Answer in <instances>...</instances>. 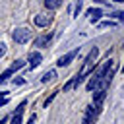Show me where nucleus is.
I'll return each mask as SVG.
<instances>
[{
  "instance_id": "1",
  "label": "nucleus",
  "mask_w": 124,
  "mask_h": 124,
  "mask_svg": "<svg viewBox=\"0 0 124 124\" xmlns=\"http://www.w3.org/2000/svg\"><path fill=\"white\" fill-rule=\"evenodd\" d=\"M12 37H14V41H16V43L23 45V43H27V41L31 39V31H29V29H25V27H19V29H16V31L12 33Z\"/></svg>"
},
{
  "instance_id": "2",
  "label": "nucleus",
  "mask_w": 124,
  "mask_h": 124,
  "mask_svg": "<svg viewBox=\"0 0 124 124\" xmlns=\"http://www.w3.org/2000/svg\"><path fill=\"white\" fill-rule=\"evenodd\" d=\"M23 64H25L23 60H16V62H14V64H12V66H10V68H8L6 72H2V74H0V83H4V81H8V78H10V76H12V74H14L16 70H19V68H23Z\"/></svg>"
},
{
  "instance_id": "3",
  "label": "nucleus",
  "mask_w": 124,
  "mask_h": 124,
  "mask_svg": "<svg viewBox=\"0 0 124 124\" xmlns=\"http://www.w3.org/2000/svg\"><path fill=\"white\" fill-rule=\"evenodd\" d=\"M35 25L37 27H46V25H50V21H52V16L50 14H39V16H35Z\"/></svg>"
},
{
  "instance_id": "4",
  "label": "nucleus",
  "mask_w": 124,
  "mask_h": 124,
  "mask_svg": "<svg viewBox=\"0 0 124 124\" xmlns=\"http://www.w3.org/2000/svg\"><path fill=\"white\" fill-rule=\"evenodd\" d=\"M78 50H79V48H74V50L66 52L64 56H60V58H58V62H56V64H58V66H68V64H70L76 56H78Z\"/></svg>"
},
{
  "instance_id": "5",
  "label": "nucleus",
  "mask_w": 124,
  "mask_h": 124,
  "mask_svg": "<svg viewBox=\"0 0 124 124\" xmlns=\"http://www.w3.org/2000/svg\"><path fill=\"white\" fill-rule=\"evenodd\" d=\"M105 97H107V89H95L93 91V103L95 105H101L105 101Z\"/></svg>"
},
{
  "instance_id": "6",
  "label": "nucleus",
  "mask_w": 124,
  "mask_h": 124,
  "mask_svg": "<svg viewBox=\"0 0 124 124\" xmlns=\"http://www.w3.org/2000/svg\"><path fill=\"white\" fill-rule=\"evenodd\" d=\"M41 60H43L41 52H37V50H35V52H31V54H29V66H31V68H37V66L41 64Z\"/></svg>"
},
{
  "instance_id": "7",
  "label": "nucleus",
  "mask_w": 124,
  "mask_h": 124,
  "mask_svg": "<svg viewBox=\"0 0 124 124\" xmlns=\"http://www.w3.org/2000/svg\"><path fill=\"white\" fill-rule=\"evenodd\" d=\"M52 41V33H46V35H41L39 39H35V46H45Z\"/></svg>"
},
{
  "instance_id": "8",
  "label": "nucleus",
  "mask_w": 124,
  "mask_h": 124,
  "mask_svg": "<svg viewBox=\"0 0 124 124\" xmlns=\"http://www.w3.org/2000/svg\"><path fill=\"white\" fill-rule=\"evenodd\" d=\"M62 6V0H45V8L46 10H56Z\"/></svg>"
},
{
  "instance_id": "9",
  "label": "nucleus",
  "mask_w": 124,
  "mask_h": 124,
  "mask_svg": "<svg viewBox=\"0 0 124 124\" xmlns=\"http://www.w3.org/2000/svg\"><path fill=\"white\" fill-rule=\"evenodd\" d=\"M87 16H91V21H97V19L103 16V12H101L99 8H91V10H87Z\"/></svg>"
},
{
  "instance_id": "10",
  "label": "nucleus",
  "mask_w": 124,
  "mask_h": 124,
  "mask_svg": "<svg viewBox=\"0 0 124 124\" xmlns=\"http://www.w3.org/2000/svg\"><path fill=\"white\" fill-rule=\"evenodd\" d=\"M54 78H56V72H54V70H50V72H46V74L41 78V81H43V83H46V81H52Z\"/></svg>"
},
{
  "instance_id": "11",
  "label": "nucleus",
  "mask_w": 124,
  "mask_h": 124,
  "mask_svg": "<svg viewBox=\"0 0 124 124\" xmlns=\"http://www.w3.org/2000/svg\"><path fill=\"white\" fill-rule=\"evenodd\" d=\"M54 97H56V91H54V93H50V97H46V99H45V103H43V105H45V107H46V105H50V103H52V101H54Z\"/></svg>"
},
{
  "instance_id": "12",
  "label": "nucleus",
  "mask_w": 124,
  "mask_h": 124,
  "mask_svg": "<svg viewBox=\"0 0 124 124\" xmlns=\"http://www.w3.org/2000/svg\"><path fill=\"white\" fill-rule=\"evenodd\" d=\"M25 105H27V103L23 101V103H21V105H19V107L16 108V112H14V114H23V110H25Z\"/></svg>"
},
{
  "instance_id": "13",
  "label": "nucleus",
  "mask_w": 124,
  "mask_h": 124,
  "mask_svg": "<svg viewBox=\"0 0 124 124\" xmlns=\"http://www.w3.org/2000/svg\"><path fill=\"white\" fill-rule=\"evenodd\" d=\"M12 124H21V114H14L12 116Z\"/></svg>"
},
{
  "instance_id": "14",
  "label": "nucleus",
  "mask_w": 124,
  "mask_h": 124,
  "mask_svg": "<svg viewBox=\"0 0 124 124\" xmlns=\"http://www.w3.org/2000/svg\"><path fill=\"white\" fill-rule=\"evenodd\" d=\"M79 10H81V0H76V6H74V12H76V16L79 14Z\"/></svg>"
},
{
  "instance_id": "15",
  "label": "nucleus",
  "mask_w": 124,
  "mask_h": 124,
  "mask_svg": "<svg viewBox=\"0 0 124 124\" xmlns=\"http://www.w3.org/2000/svg\"><path fill=\"white\" fill-rule=\"evenodd\" d=\"M110 25H114V21H103V23H99V27H110Z\"/></svg>"
},
{
  "instance_id": "16",
  "label": "nucleus",
  "mask_w": 124,
  "mask_h": 124,
  "mask_svg": "<svg viewBox=\"0 0 124 124\" xmlns=\"http://www.w3.org/2000/svg\"><path fill=\"white\" fill-rule=\"evenodd\" d=\"M4 54H6V45L0 43V56H4Z\"/></svg>"
},
{
  "instance_id": "17",
  "label": "nucleus",
  "mask_w": 124,
  "mask_h": 124,
  "mask_svg": "<svg viewBox=\"0 0 124 124\" xmlns=\"http://www.w3.org/2000/svg\"><path fill=\"white\" fill-rule=\"evenodd\" d=\"M23 81H25V79H23V78H17V79H14V85H21V83H23Z\"/></svg>"
},
{
  "instance_id": "18",
  "label": "nucleus",
  "mask_w": 124,
  "mask_h": 124,
  "mask_svg": "<svg viewBox=\"0 0 124 124\" xmlns=\"http://www.w3.org/2000/svg\"><path fill=\"white\" fill-rule=\"evenodd\" d=\"M6 103H8V99H6V97H0V107H2V105H6Z\"/></svg>"
},
{
  "instance_id": "19",
  "label": "nucleus",
  "mask_w": 124,
  "mask_h": 124,
  "mask_svg": "<svg viewBox=\"0 0 124 124\" xmlns=\"http://www.w3.org/2000/svg\"><path fill=\"white\" fill-rule=\"evenodd\" d=\"M33 122H35V114H31V118H29V122H27V124H33Z\"/></svg>"
},
{
  "instance_id": "20",
  "label": "nucleus",
  "mask_w": 124,
  "mask_h": 124,
  "mask_svg": "<svg viewBox=\"0 0 124 124\" xmlns=\"http://www.w3.org/2000/svg\"><path fill=\"white\" fill-rule=\"evenodd\" d=\"M6 120H8V118H2V120H0V124H6Z\"/></svg>"
},
{
  "instance_id": "21",
  "label": "nucleus",
  "mask_w": 124,
  "mask_h": 124,
  "mask_svg": "<svg viewBox=\"0 0 124 124\" xmlns=\"http://www.w3.org/2000/svg\"><path fill=\"white\" fill-rule=\"evenodd\" d=\"M114 2H124V0H114Z\"/></svg>"
},
{
  "instance_id": "22",
  "label": "nucleus",
  "mask_w": 124,
  "mask_h": 124,
  "mask_svg": "<svg viewBox=\"0 0 124 124\" xmlns=\"http://www.w3.org/2000/svg\"><path fill=\"white\" fill-rule=\"evenodd\" d=\"M122 45H124V41H122Z\"/></svg>"
}]
</instances>
